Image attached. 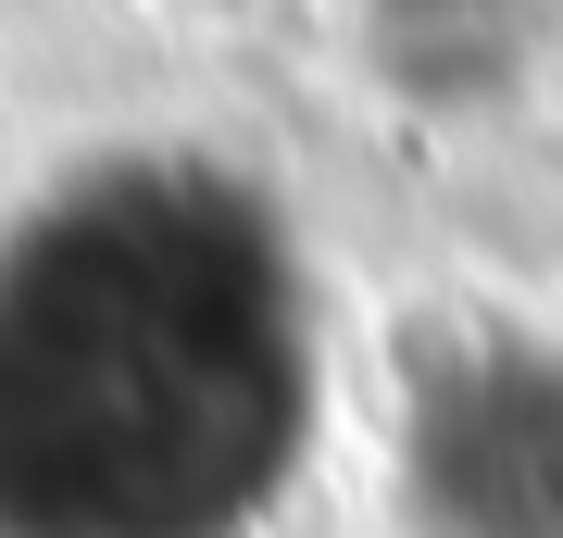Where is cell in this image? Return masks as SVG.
<instances>
[{"mask_svg":"<svg viewBox=\"0 0 563 538\" xmlns=\"http://www.w3.org/2000/svg\"><path fill=\"white\" fill-rule=\"evenodd\" d=\"M313 439V300L239 176L125 163L0 251V538H251Z\"/></svg>","mask_w":563,"mask_h":538,"instance_id":"1","label":"cell"},{"mask_svg":"<svg viewBox=\"0 0 563 538\" xmlns=\"http://www.w3.org/2000/svg\"><path fill=\"white\" fill-rule=\"evenodd\" d=\"M401 476L426 538H563V351L476 339L413 388Z\"/></svg>","mask_w":563,"mask_h":538,"instance_id":"2","label":"cell"}]
</instances>
